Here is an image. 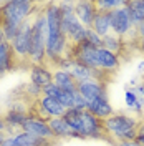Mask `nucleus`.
<instances>
[{
  "label": "nucleus",
  "instance_id": "f257e3e1",
  "mask_svg": "<svg viewBox=\"0 0 144 146\" xmlns=\"http://www.w3.org/2000/svg\"><path fill=\"white\" fill-rule=\"evenodd\" d=\"M45 15L48 23V33H46V63L56 65L60 58L68 55L70 42L65 35L61 27V15L58 9V2H48L45 3Z\"/></svg>",
  "mask_w": 144,
  "mask_h": 146
},
{
  "label": "nucleus",
  "instance_id": "f03ea898",
  "mask_svg": "<svg viewBox=\"0 0 144 146\" xmlns=\"http://www.w3.org/2000/svg\"><path fill=\"white\" fill-rule=\"evenodd\" d=\"M38 5L28 0H10L0 3V25L7 42H12L23 22L33 17Z\"/></svg>",
  "mask_w": 144,
  "mask_h": 146
},
{
  "label": "nucleus",
  "instance_id": "7ed1b4c3",
  "mask_svg": "<svg viewBox=\"0 0 144 146\" xmlns=\"http://www.w3.org/2000/svg\"><path fill=\"white\" fill-rule=\"evenodd\" d=\"M45 5H38L32 17V48H30V65L46 63V33L48 23L45 15Z\"/></svg>",
  "mask_w": 144,
  "mask_h": 146
},
{
  "label": "nucleus",
  "instance_id": "20e7f679",
  "mask_svg": "<svg viewBox=\"0 0 144 146\" xmlns=\"http://www.w3.org/2000/svg\"><path fill=\"white\" fill-rule=\"evenodd\" d=\"M137 125H139V119L126 113H114L103 121L106 136L113 138L116 143L134 141L137 136Z\"/></svg>",
  "mask_w": 144,
  "mask_h": 146
},
{
  "label": "nucleus",
  "instance_id": "39448f33",
  "mask_svg": "<svg viewBox=\"0 0 144 146\" xmlns=\"http://www.w3.org/2000/svg\"><path fill=\"white\" fill-rule=\"evenodd\" d=\"M58 9L61 15V27L70 45H78L86 42V35L90 28H86L78 20L75 13V2H58Z\"/></svg>",
  "mask_w": 144,
  "mask_h": 146
},
{
  "label": "nucleus",
  "instance_id": "423d86ee",
  "mask_svg": "<svg viewBox=\"0 0 144 146\" xmlns=\"http://www.w3.org/2000/svg\"><path fill=\"white\" fill-rule=\"evenodd\" d=\"M13 55L17 63L30 62V48H32V18H28L27 22H23L18 28L15 38L10 42Z\"/></svg>",
  "mask_w": 144,
  "mask_h": 146
},
{
  "label": "nucleus",
  "instance_id": "0eeeda50",
  "mask_svg": "<svg viewBox=\"0 0 144 146\" xmlns=\"http://www.w3.org/2000/svg\"><path fill=\"white\" fill-rule=\"evenodd\" d=\"M28 111L23 101H13L10 103L9 110L5 111V115H2V118L5 121V135H13L22 131V126L25 125V121L28 119Z\"/></svg>",
  "mask_w": 144,
  "mask_h": 146
},
{
  "label": "nucleus",
  "instance_id": "6e6552de",
  "mask_svg": "<svg viewBox=\"0 0 144 146\" xmlns=\"http://www.w3.org/2000/svg\"><path fill=\"white\" fill-rule=\"evenodd\" d=\"M68 55L71 56L76 63L83 65V66L90 68L93 72L99 70L98 48H94L93 45H90L88 42H83V43H78V45H70Z\"/></svg>",
  "mask_w": 144,
  "mask_h": 146
},
{
  "label": "nucleus",
  "instance_id": "1a4fd4ad",
  "mask_svg": "<svg viewBox=\"0 0 144 146\" xmlns=\"http://www.w3.org/2000/svg\"><path fill=\"white\" fill-rule=\"evenodd\" d=\"M106 136L103 119L96 118L88 110L81 111V131L80 139H103Z\"/></svg>",
  "mask_w": 144,
  "mask_h": 146
},
{
  "label": "nucleus",
  "instance_id": "9d476101",
  "mask_svg": "<svg viewBox=\"0 0 144 146\" xmlns=\"http://www.w3.org/2000/svg\"><path fill=\"white\" fill-rule=\"evenodd\" d=\"M127 3V2H126ZM109 22H111V32L118 36H126L131 30H134V23L129 17V12H127L126 5L121 7V9H116L113 12H109Z\"/></svg>",
  "mask_w": 144,
  "mask_h": 146
},
{
  "label": "nucleus",
  "instance_id": "9b49d317",
  "mask_svg": "<svg viewBox=\"0 0 144 146\" xmlns=\"http://www.w3.org/2000/svg\"><path fill=\"white\" fill-rule=\"evenodd\" d=\"M35 108H36V116H40V118L43 119H52V118H61L65 115V108L63 105L60 103V101L56 100V98H52V96H42L38 101H35Z\"/></svg>",
  "mask_w": 144,
  "mask_h": 146
},
{
  "label": "nucleus",
  "instance_id": "f8f14e48",
  "mask_svg": "<svg viewBox=\"0 0 144 146\" xmlns=\"http://www.w3.org/2000/svg\"><path fill=\"white\" fill-rule=\"evenodd\" d=\"M2 146H52V139H43L25 131H18L13 135H5Z\"/></svg>",
  "mask_w": 144,
  "mask_h": 146
},
{
  "label": "nucleus",
  "instance_id": "ddd939ff",
  "mask_svg": "<svg viewBox=\"0 0 144 146\" xmlns=\"http://www.w3.org/2000/svg\"><path fill=\"white\" fill-rule=\"evenodd\" d=\"M22 131L30 133V135H35L38 138H43V139H53V133L50 129L48 121L36 115H30L28 119L25 121V125L22 126Z\"/></svg>",
  "mask_w": 144,
  "mask_h": 146
},
{
  "label": "nucleus",
  "instance_id": "4468645a",
  "mask_svg": "<svg viewBox=\"0 0 144 146\" xmlns=\"http://www.w3.org/2000/svg\"><path fill=\"white\" fill-rule=\"evenodd\" d=\"M78 93L85 98L86 105L91 103V101H94V100H98V98H101V96H104V95H108L104 83L99 82V80H94V78H91L88 82L80 83L78 85Z\"/></svg>",
  "mask_w": 144,
  "mask_h": 146
},
{
  "label": "nucleus",
  "instance_id": "2eb2a0df",
  "mask_svg": "<svg viewBox=\"0 0 144 146\" xmlns=\"http://www.w3.org/2000/svg\"><path fill=\"white\" fill-rule=\"evenodd\" d=\"M28 78L30 83H33L36 86H40L42 90L53 83V70L48 65H30L28 70Z\"/></svg>",
  "mask_w": 144,
  "mask_h": 146
},
{
  "label": "nucleus",
  "instance_id": "dca6fc26",
  "mask_svg": "<svg viewBox=\"0 0 144 146\" xmlns=\"http://www.w3.org/2000/svg\"><path fill=\"white\" fill-rule=\"evenodd\" d=\"M75 13L81 23L86 28H91L93 25V20L98 13V9L94 5V2L90 0H80V2H75Z\"/></svg>",
  "mask_w": 144,
  "mask_h": 146
},
{
  "label": "nucleus",
  "instance_id": "f3484780",
  "mask_svg": "<svg viewBox=\"0 0 144 146\" xmlns=\"http://www.w3.org/2000/svg\"><path fill=\"white\" fill-rule=\"evenodd\" d=\"M86 110H88L90 113H93L96 118L103 119V121L106 118H109L111 115H114V110H113V105H111V101H109L108 95H104V96H101L98 100L88 103V105H86Z\"/></svg>",
  "mask_w": 144,
  "mask_h": 146
},
{
  "label": "nucleus",
  "instance_id": "a211bd4d",
  "mask_svg": "<svg viewBox=\"0 0 144 146\" xmlns=\"http://www.w3.org/2000/svg\"><path fill=\"white\" fill-rule=\"evenodd\" d=\"M98 63L99 70H103L104 73H113L119 68V56L101 46L98 48Z\"/></svg>",
  "mask_w": 144,
  "mask_h": 146
},
{
  "label": "nucleus",
  "instance_id": "6ab92c4d",
  "mask_svg": "<svg viewBox=\"0 0 144 146\" xmlns=\"http://www.w3.org/2000/svg\"><path fill=\"white\" fill-rule=\"evenodd\" d=\"M48 125H50V129H52V133H53V139H71L75 138L76 139V135H75V131H73L71 128L68 126V123L61 118H52L48 119Z\"/></svg>",
  "mask_w": 144,
  "mask_h": 146
},
{
  "label": "nucleus",
  "instance_id": "aec40b11",
  "mask_svg": "<svg viewBox=\"0 0 144 146\" xmlns=\"http://www.w3.org/2000/svg\"><path fill=\"white\" fill-rule=\"evenodd\" d=\"M17 63L15 60V55H13V50H12V45L10 42H2L0 43V75H5L9 73Z\"/></svg>",
  "mask_w": 144,
  "mask_h": 146
},
{
  "label": "nucleus",
  "instance_id": "412c9836",
  "mask_svg": "<svg viewBox=\"0 0 144 146\" xmlns=\"http://www.w3.org/2000/svg\"><path fill=\"white\" fill-rule=\"evenodd\" d=\"M53 83L63 91H70V93H76L78 91V85L73 80V76L70 72L53 70Z\"/></svg>",
  "mask_w": 144,
  "mask_h": 146
},
{
  "label": "nucleus",
  "instance_id": "4be33fe9",
  "mask_svg": "<svg viewBox=\"0 0 144 146\" xmlns=\"http://www.w3.org/2000/svg\"><path fill=\"white\" fill-rule=\"evenodd\" d=\"M91 30L99 35L101 38L111 33V22H109V13L108 12H98L96 17L93 20V25H91Z\"/></svg>",
  "mask_w": 144,
  "mask_h": 146
},
{
  "label": "nucleus",
  "instance_id": "5701e85b",
  "mask_svg": "<svg viewBox=\"0 0 144 146\" xmlns=\"http://www.w3.org/2000/svg\"><path fill=\"white\" fill-rule=\"evenodd\" d=\"M124 103H126V106L131 111H134L137 115L144 108V98L139 96V93H137L136 88H126V91H124Z\"/></svg>",
  "mask_w": 144,
  "mask_h": 146
},
{
  "label": "nucleus",
  "instance_id": "b1692460",
  "mask_svg": "<svg viewBox=\"0 0 144 146\" xmlns=\"http://www.w3.org/2000/svg\"><path fill=\"white\" fill-rule=\"evenodd\" d=\"M81 111L83 110L70 108V110H66L63 115V119L68 123V126L75 131L76 139H80V131H81Z\"/></svg>",
  "mask_w": 144,
  "mask_h": 146
},
{
  "label": "nucleus",
  "instance_id": "393cba45",
  "mask_svg": "<svg viewBox=\"0 0 144 146\" xmlns=\"http://www.w3.org/2000/svg\"><path fill=\"white\" fill-rule=\"evenodd\" d=\"M126 9L129 12V17L133 20L134 27L144 22V0H131L126 3Z\"/></svg>",
  "mask_w": 144,
  "mask_h": 146
},
{
  "label": "nucleus",
  "instance_id": "a878e982",
  "mask_svg": "<svg viewBox=\"0 0 144 146\" xmlns=\"http://www.w3.org/2000/svg\"><path fill=\"white\" fill-rule=\"evenodd\" d=\"M70 73H71L73 80L76 82V85L94 78V72H93V70H90V68H86V66H83V65H80V63H76V62L73 65V68L70 70Z\"/></svg>",
  "mask_w": 144,
  "mask_h": 146
},
{
  "label": "nucleus",
  "instance_id": "bb28decb",
  "mask_svg": "<svg viewBox=\"0 0 144 146\" xmlns=\"http://www.w3.org/2000/svg\"><path fill=\"white\" fill-rule=\"evenodd\" d=\"M123 46H124L123 38L118 36V35H114L113 32H111L109 35L103 36V48H106V50H109V52H113L114 55L121 53V52H123Z\"/></svg>",
  "mask_w": 144,
  "mask_h": 146
},
{
  "label": "nucleus",
  "instance_id": "cd10ccee",
  "mask_svg": "<svg viewBox=\"0 0 144 146\" xmlns=\"http://www.w3.org/2000/svg\"><path fill=\"white\" fill-rule=\"evenodd\" d=\"M98 12H113L116 9H121L126 5V0H96L94 2Z\"/></svg>",
  "mask_w": 144,
  "mask_h": 146
},
{
  "label": "nucleus",
  "instance_id": "c85d7f7f",
  "mask_svg": "<svg viewBox=\"0 0 144 146\" xmlns=\"http://www.w3.org/2000/svg\"><path fill=\"white\" fill-rule=\"evenodd\" d=\"M25 96H27L30 101H38L42 96H43V90L40 88V86H36L33 83H28L27 86H25Z\"/></svg>",
  "mask_w": 144,
  "mask_h": 146
},
{
  "label": "nucleus",
  "instance_id": "c756f323",
  "mask_svg": "<svg viewBox=\"0 0 144 146\" xmlns=\"http://www.w3.org/2000/svg\"><path fill=\"white\" fill-rule=\"evenodd\" d=\"M86 42H88L90 45H93L94 48H101V46H103V38H101L99 35H96V33H94V32H93L91 28L88 30V35H86Z\"/></svg>",
  "mask_w": 144,
  "mask_h": 146
},
{
  "label": "nucleus",
  "instance_id": "7c9ffc66",
  "mask_svg": "<svg viewBox=\"0 0 144 146\" xmlns=\"http://www.w3.org/2000/svg\"><path fill=\"white\" fill-rule=\"evenodd\" d=\"M136 33H137L139 38H143V40H144V22H143V23H139V25L136 27Z\"/></svg>",
  "mask_w": 144,
  "mask_h": 146
},
{
  "label": "nucleus",
  "instance_id": "2f4dec72",
  "mask_svg": "<svg viewBox=\"0 0 144 146\" xmlns=\"http://www.w3.org/2000/svg\"><path fill=\"white\" fill-rule=\"evenodd\" d=\"M116 146H141V145H137L136 141H121V143H118Z\"/></svg>",
  "mask_w": 144,
  "mask_h": 146
},
{
  "label": "nucleus",
  "instance_id": "473e14b6",
  "mask_svg": "<svg viewBox=\"0 0 144 146\" xmlns=\"http://www.w3.org/2000/svg\"><path fill=\"white\" fill-rule=\"evenodd\" d=\"M136 90H137V93H139V96H143V98H144V80H141L139 86H137Z\"/></svg>",
  "mask_w": 144,
  "mask_h": 146
},
{
  "label": "nucleus",
  "instance_id": "72a5a7b5",
  "mask_svg": "<svg viewBox=\"0 0 144 146\" xmlns=\"http://www.w3.org/2000/svg\"><path fill=\"white\" fill-rule=\"evenodd\" d=\"M5 129H7V126H5V121H3V118L0 116V133H5Z\"/></svg>",
  "mask_w": 144,
  "mask_h": 146
},
{
  "label": "nucleus",
  "instance_id": "f704fd0d",
  "mask_svg": "<svg viewBox=\"0 0 144 146\" xmlns=\"http://www.w3.org/2000/svg\"><path fill=\"white\" fill-rule=\"evenodd\" d=\"M136 70H137V73H144V62H139L137 66H136Z\"/></svg>",
  "mask_w": 144,
  "mask_h": 146
},
{
  "label": "nucleus",
  "instance_id": "c9c22d12",
  "mask_svg": "<svg viewBox=\"0 0 144 146\" xmlns=\"http://www.w3.org/2000/svg\"><path fill=\"white\" fill-rule=\"evenodd\" d=\"M134 141L137 143V145L144 146V135H143V136H136V139H134Z\"/></svg>",
  "mask_w": 144,
  "mask_h": 146
},
{
  "label": "nucleus",
  "instance_id": "e433bc0d",
  "mask_svg": "<svg viewBox=\"0 0 144 146\" xmlns=\"http://www.w3.org/2000/svg\"><path fill=\"white\" fill-rule=\"evenodd\" d=\"M3 139H5V133H0V146L3 143Z\"/></svg>",
  "mask_w": 144,
  "mask_h": 146
}]
</instances>
